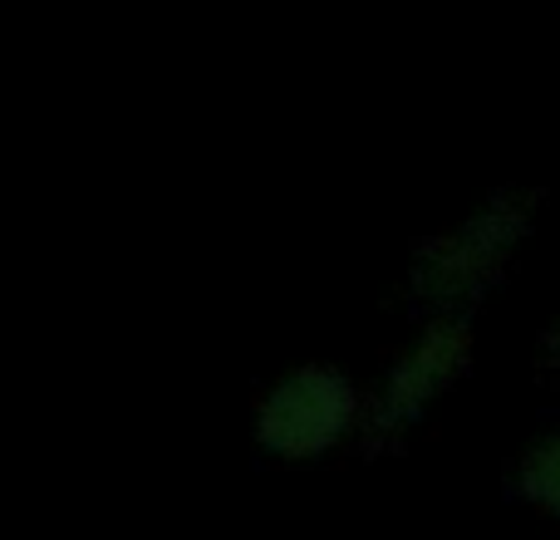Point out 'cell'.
Masks as SVG:
<instances>
[{
  "mask_svg": "<svg viewBox=\"0 0 560 540\" xmlns=\"http://www.w3.org/2000/svg\"><path fill=\"white\" fill-rule=\"evenodd\" d=\"M349 433H364V394L349 384L345 368L325 364H295L256 398L252 437L261 453L285 457V462H305V457H325Z\"/></svg>",
  "mask_w": 560,
  "mask_h": 540,
  "instance_id": "obj_2",
  "label": "cell"
},
{
  "mask_svg": "<svg viewBox=\"0 0 560 540\" xmlns=\"http://www.w3.org/2000/svg\"><path fill=\"white\" fill-rule=\"evenodd\" d=\"M512 482L526 506H536L541 516L560 521V427H546L541 437H532L522 447Z\"/></svg>",
  "mask_w": 560,
  "mask_h": 540,
  "instance_id": "obj_4",
  "label": "cell"
},
{
  "mask_svg": "<svg viewBox=\"0 0 560 540\" xmlns=\"http://www.w3.org/2000/svg\"><path fill=\"white\" fill-rule=\"evenodd\" d=\"M556 364H560V325H556Z\"/></svg>",
  "mask_w": 560,
  "mask_h": 540,
  "instance_id": "obj_5",
  "label": "cell"
},
{
  "mask_svg": "<svg viewBox=\"0 0 560 540\" xmlns=\"http://www.w3.org/2000/svg\"><path fill=\"white\" fill-rule=\"evenodd\" d=\"M472 359V319L467 315H428L408 334V344L388 359L378 384L364 394V433L369 443H398L413 433L433 403L463 378Z\"/></svg>",
  "mask_w": 560,
  "mask_h": 540,
  "instance_id": "obj_3",
  "label": "cell"
},
{
  "mask_svg": "<svg viewBox=\"0 0 560 540\" xmlns=\"http://www.w3.org/2000/svg\"><path fill=\"white\" fill-rule=\"evenodd\" d=\"M536 216V197L512 187L492 192L482 207L457 216L438 236H428L408 261V295L428 305L433 315H467L477 295L502 280L512 256L526 246Z\"/></svg>",
  "mask_w": 560,
  "mask_h": 540,
  "instance_id": "obj_1",
  "label": "cell"
}]
</instances>
